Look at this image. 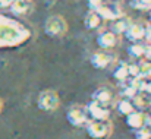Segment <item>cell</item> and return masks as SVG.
Listing matches in <instances>:
<instances>
[{"label": "cell", "mask_w": 151, "mask_h": 139, "mask_svg": "<svg viewBox=\"0 0 151 139\" xmlns=\"http://www.w3.org/2000/svg\"><path fill=\"white\" fill-rule=\"evenodd\" d=\"M150 132H151V126H150Z\"/></svg>", "instance_id": "4dcf8cb0"}, {"label": "cell", "mask_w": 151, "mask_h": 139, "mask_svg": "<svg viewBox=\"0 0 151 139\" xmlns=\"http://www.w3.org/2000/svg\"><path fill=\"white\" fill-rule=\"evenodd\" d=\"M101 24H103V19L101 16L94 12V10H88L84 16V27L88 29V31H96V29H100Z\"/></svg>", "instance_id": "9a60e30c"}, {"label": "cell", "mask_w": 151, "mask_h": 139, "mask_svg": "<svg viewBox=\"0 0 151 139\" xmlns=\"http://www.w3.org/2000/svg\"><path fill=\"white\" fill-rule=\"evenodd\" d=\"M85 108H87V113H88L90 120H110L111 110L107 108V107L99 105V104L94 102V101H90V102L85 105Z\"/></svg>", "instance_id": "9c48e42d"}, {"label": "cell", "mask_w": 151, "mask_h": 139, "mask_svg": "<svg viewBox=\"0 0 151 139\" xmlns=\"http://www.w3.org/2000/svg\"><path fill=\"white\" fill-rule=\"evenodd\" d=\"M37 107L43 111H56L60 107V95L54 90H43L37 97Z\"/></svg>", "instance_id": "277c9868"}, {"label": "cell", "mask_w": 151, "mask_h": 139, "mask_svg": "<svg viewBox=\"0 0 151 139\" xmlns=\"http://www.w3.org/2000/svg\"><path fill=\"white\" fill-rule=\"evenodd\" d=\"M1 110H3V101H1V98H0V113H1Z\"/></svg>", "instance_id": "f1b7e54d"}, {"label": "cell", "mask_w": 151, "mask_h": 139, "mask_svg": "<svg viewBox=\"0 0 151 139\" xmlns=\"http://www.w3.org/2000/svg\"><path fill=\"white\" fill-rule=\"evenodd\" d=\"M125 84L131 88V90H134L135 92H142V90H144V85H145V81L141 78V76H129L126 81H125Z\"/></svg>", "instance_id": "d6986e66"}, {"label": "cell", "mask_w": 151, "mask_h": 139, "mask_svg": "<svg viewBox=\"0 0 151 139\" xmlns=\"http://www.w3.org/2000/svg\"><path fill=\"white\" fill-rule=\"evenodd\" d=\"M131 24H132V19L129 16L123 15V16L116 18L114 21H111L109 31H111L114 35H120V34H125V31L131 27Z\"/></svg>", "instance_id": "5bb4252c"}, {"label": "cell", "mask_w": 151, "mask_h": 139, "mask_svg": "<svg viewBox=\"0 0 151 139\" xmlns=\"http://www.w3.org/2000/svg\"><path fill=\"white\" fill-rule=\"evenodd\" d=\"M116 110H117V113H119L120 116H125V117L135 111L132 101H131V100H126V98H122L120 101H117V104H116Z\"/></svg>", "instance_id": "e0dca14e"}, {"label": "cell", "mask_w": 151, "mask_h": 139, "mask_svg": "<svg viewBox=\"0 0 151 139\" xmlns=\"http://www.w3.org/2000/svg\"><path fill=\"white\" fill-rule=\"evenodd\" d=\"M31 38V29L6 15H0V48H15Z\"/></svg>", "instance_id": "6da1fadb"}, {"label": "cell", "mask_w": 151, "mask_h": 139, "mask_svg": "<svg viewBox=\"0 0 151 139\" xmlns=\"http://www.w3.org/2000/svg\"><path fill=\"white\" fill-rule=\"evenodd\" d=\"M96 12L100 15L103 21H114L116 18H120V16L125 15V12H123V9L119 3H113V4H106L104 3Z\"/></svg>", "instance_id": "30bf717a"}, {"label": "cell", "mask_w": 151, "mask_h": 139, "mask_svg": "<svg viewBox=\"0 0 151 139\" xmlns=\"http://www.w3.org/2000/svg\"><path fill=\"white\" fill-rule=\"evenodd\" d=\"M150 120H151V116H148L145 111H137V110L125 117V122H126L128 128H131L132 130H138V129L145 128V126L148 128Z\"/></svg>", "instance_id": "ba28073f"}, {"label": "cell", "mask_w": 151, "mask_h": 139, "mask_svg": "<svg viewBox=\"0 0 151 139\" xmlns=\"http://www.w3.org/2000/svg\"><path fill=\"white\" fill-rule=\"evenodd\" d=\"M117 62V57L114 53L111 51H106V50H99V51H94L90 57V63L94 69H99V70H104L107 69L109 66L114 64Z\"/></svg>", "instance_id": "5b68a950"}, {"label": "cell", "mask_w": 151, "mask_h": 139, "mask_svg": "<svg viewBox=\"0 0 151 139\" xmlns=\"http://www.w3.org/2000/svg\"><path fill=\"white\" fill-rule=\"evenodd\" d=\"M128 64L129 63H126V62H123V60H117L113 66V70H111V75H113V78L116 79V81H119V82H125L128 78H129V70H128Z\"/></svg>", "instance_id": "2e32d148"}, {"label": "cell", "mask_w": 151, "mask_h": 139, "mask_svg": "<svg viewBox=\"0 0 151 139\" xmlns=\"http://www.w3.org/2000/svg\"><path fill=\"white\" fill-rule=\"evenodd\" d=\"M128 70H129V76H139V66H138V63H129L128 64Z\"/></svg>", "instance_id": "cb8c5ba5"}, {"label": "cell", "mask_w": 151, "mask_h": 139, "mask_svg": "<svg viewBox=\"0 0 151 139\" xmlns=\"http://www.w3.org/2000/svg\"><path fill=\"white\" fill-rule=\"evenodd\" d=\"M144 34H145V25L141 22H132L131 27L125 31V38L128 41L134 43H141L144 40Z\"/></svg>", "instance_id": "8fae6325"}, {"label": "cell", "mask_w": 151, "mask_h": 139, "mask_svg": "<svg viewBox=\"0 0 151 139\" xmlns=\"http://www.w3.org/2000/svg\"><path fill=\"white\" fill-rule=\"evenodd\" d=\"M91 101L97 102L99 105H103V107L110 108V107L113 105V102H114V92L111 91L110 87L101 85V87H99V88L93 92V95H91Z\"/></svg>", "instance_id": "52a82bcc"}, {"label": "cell", "mask_w": 151, "mask_h": 139, "mask_svg": "<svg viewBox=\"0 0 151 139\" xmlns=\"http://www.w3.org/2000/svg\"><path fill=\"white\" fill-rule=\"evenodd\" d=\"M144 48L145 46L144 44H141V43H134V44H131V46L128 47V54L132 57V59H141V57H144Z\"/></svg>", "instance_id": "ffe728a7"}, {"label": "cell", "mask_w": 151, "mask_h": 139, "mask_svg": "<svg viewBox=\"0 0 151 139\" xmlns=\"http://www.w3.org/2000/svg\"><path fill=\"white\" fill-rule=\"evenodd\" d=\"M68 22L62 15H51L44 22V34L50 38H62L68 34Z\"/></svg>", "instance_id": "7a4b0ae2"}, {"label": "cell", "mask_w": 151, "mask_h": 139, "mask_svg": "<svg viewBox=\"0 0 151 139\" xmlns=\"http://www.w3.org/2000/svg\"><path fill=\"white\" fill-rule=\"evenodd\" d=\"M132 104H134V108L137 110V111H144V110H147V107H148V97L145 95V94L139 92L137 94L132 100Z\"/></svg>", "instance_id": "ac0fdd59"}, {"label": "cell", "mask_w": 151, "mask_h": 139, "mask_svg": "<svg viewBox=\"0 0 151 139\" xmlns=\"http://www.w3.org/2000/svg\"><path fill=\"white\" fill-rule=\"evenodd\" d=\"M66 119L73 128H82L90 120L85 105H72L66 113Z\"/></svg>", "instance_id": "8992f818"}, {"label": "cell", "mask_w": 151, "mask_h": 139, "mask_svg": "<svg viewBox=\"0 0 151 139\" xmlns=\"http://www.w3.org/2000/svg\"><path fill=\"white\" fill-rule=\"evenodd\" d=\"M144 57H145V60H150L151 62V44H145V48H144Z\"/></svg>", "instance_id": "4316f807"}, {"label": "cell", "mask_w": 151, "mask_h": 139, "mask_svg": "<svg viewBox=\"0 0 151 139\" xmlns=\"http://www.w3.org/2000/svg\"><path fill=\"white\" fill-rule=\"evenodd\" d=\"M135 139H151V132H150V128H141L138 130H135L134 133Z\"/></svg>", "instance_id": "7402d4cb"}, {"label": "cell", "mask_w": 151, "mask_h": 139, "mask_svg": "<svg viewBox=\"0 0 151 139\" xmlns=\"http://www.w3.org/2000/svg\"><path fill=\"white\" fill-rule=\"evenodd\" d=\"M32 7H34V4L31 0H15L12 3V6L9 7V10L13 16L22 18V16H28L32 12Z\"/></svg>", "instance_id": "4fadbf2b"}, {"label": "cell", "mask_w": 151, "mask_h": 139, "mask_svg": "<svg viewBox=\"0 0 151 139\" xmlns=\"http://www.w3.org/2000/svg\"><path fill=\"white\" fill-rule=\"evenodd\" d=\"M96 41H97V46L100 47L101 50L109 51V50H111V48H114V47L117 46L119 38L111 31H101L100 34L97 35Z\"/></svg>", "instance_id": "7c38bea8"}, {"label": "cell", "mask_w": 151, "mask_h": 139, "mask_svg": "<svg viewBox=\"0 0 151 139\" xmlns=\"http://www.w3.org/2000/svg\"><path fill=\"white\" fill-rule=\"evenodd\" d=\"M87 4H88V9L90 10H97L99 7H101L104 4V0H87Z\"/></svg>", "instance_id": "603a6c76"}, {"label": "cell", "mask_w": 151, "mask_h": 139, "mask_svg": "<svg viewBox=\"0 0 151 139\" xmlns=\"http://www.w3.org/2000/svg\"><path fill=\"white\" fill-rule=\"evenodd\" d=\"M144 40L151 44V24H147L145 25V34H144Z\"/></svg>", "instance_id": "d4e9b609"}, {"label": "cell", "mask_w": 151, "mask_h": 139, "mask_svg": "<svg viewBox=\"0 0 151 139\" xmlns=\"http://www.w3.org/2000/svg\"><path fill=\"white\" fill-rule=\"evenodd\" d=\"M147 110L150 111V116H151V100H150V101H148V107H147Z\"/></svg>", "instance_id": "83f0119b"}, {"label": "cell", "mask_w": 151, "mask_h": 139, "mask_svg": "<svg viewBox=\"0 0 151 139\" xmlns=\"http://www.w3.org/2000/svg\"><path fill=\"white\" fill-rule=\"evenodd\" d=\"M85 129L91 139H107L113 133V123L110 120H88Z\"/></svg>", "instance_id": "3957f363"}, {"label": "cell", "mask_w": 151, "mask_h": 139, "mask_svg": "<svg viewBox=\"0 0 151 139\" xmlns=\"http://www.w3.org/2000/svg\"><path fill=\"white\" fill-rule=\"evenodd\" d=\"M138 66H139V76L144 79V81H151V62L150 60H141L138 62Z\"/></svg>", "instance_id": "44dd1931"}, {"label": "cell", "mask_w": 151, "mask_h": 139, "mask_svg": "<svg viewBox=\"0 0 151 139\" xmlns=\"http://www.w3.org/2000/svg\"><path fill=\"white\" fill-rule=\"evenodd\" d=\"M148 16H150V24H151V7H150V10H148Z\"/></svg>", "instance_id": "f546056e"}, {"label": "cell", "mask_w": 151, "mask_h": 139, "mask_svg": "<svg viewBox=\"0 0 151 139\" xmlns=\"http://www.w3.org/2000/svg\"><path fill=\"white\" fill-rule=\"evenodd\" d=\"M15 0H0V9H9Z\"/></svg>", "instance_id": "484cf974"}]
</instances>
